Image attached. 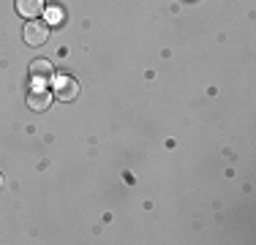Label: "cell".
Segmentation results:
<instances>
[{
  "mask_svg": "<svg viewBox=\"0 0 256 245\" xmlns=\"http://www.w3.org/2000/svg\"><path fill=\"white\" fill-rule=\"evenodd\" d=\"M22 38H25V44H30V46H44L46 38H50V24L38 22V20H30L25 28H22Z\"/></svg>",
  "mask_w": 256,
  "mask_h": 245,
  "instance_id": "1",
  "label": "cell"
},
{
  "mask_svg": "<svg viewBox=\"0 0 256 245\" xmlns=\"http://www.w3.org/2000/svg\"><path fill=\"white\" fill-rule=\"evenodd\" d=\"M52 104V93L46 84H38L33 82V88L28 90V106L33 109V112H44V109H50Z\"/></svg>",
  "mask_w": 256,
  "mask_h": 245,
  "instance_id": "2",
  "label": "cell"
},
{
  "mask_svg": "<svg viewBox=\"0 0 256 245\" xmlns=\"http://www.w3.org/2000/svg\"><path fill=\"white\" fill-rule=\"evenodd\" d=\"M79 96V84L74 76H54V98L60 101H74Z\"/></svg>",
  "mask_w": 256,
  "mask_h": 245,
  "instance_id": "3",
  "label": "cell"
},
{
  "mask_svg": "<svg viewBox=\"0 0 256 245\" xmlns=\"http://www.w3.org/2000/svg\"><path fill=\"white\" fill-rule=\"evenodd\" d=\"M30 76H33V82H38V84H50V82H54V66L50 63V60H33Z\"/></svg>",
  "mask_w": 256,
  "mask_h": 245,
  "instance_id": "4",
  "label": "cell"
},
{
  "mask_svg": "<svg viewBox=\"0 0 256 245\" xmlns=\"http://www.w3.org/2000/svg\"><path fill=\"white\" fill-rule=\"evenodd\" d=\"M44 11V0H16V14L25 20H38Z\"/></svg>",
  "mask_w": 256,
  "mask_h": 245,
  "instance_id": "5",
  "label": "cell"
},
{
  "mask_svg": "<svg viewBox=\"0 0 256 245\" xmlns=\"http://www.w3.org/2000/svg\"><path fill=\"white\" fill-rule=\"evenodd\" d=\"M44 22L46 24H60V22H63V8H60V6H50V8H46Z\"/></svg>",
  "mask_w": 256,
  "mask_h": 245,
  "instance_id": "6",
  "label": "cell"
},
{
  "mask_svg": "<svg viewBox=\"0 0 256 245\" xmlns=\"http://www.w3.org/2000/svg\"><path fill=\"white\" fill-rule=\"evenodd\" d=\"M0 188H3V174H0Z\"/></svg>",
  "mask_w": 256,
  "mask_h": 245,
  "instance_id": "7",
  "label": "cell"
}]
</instances>
